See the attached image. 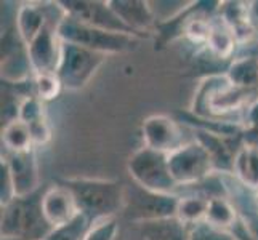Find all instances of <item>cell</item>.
<instances>
[{
	"mask_svg": "<svg viewBox=\"0 0 258 240\" xmlns=\"http://www.w3.org/2000/svg\"><path fill=\"white\" fill-rule=\"evenodd\" d=\"M119 232V224L117 219H104L100 223L92 224L90 230L87 232L84 240H115Z\"/></svg>",
	"mask_w": 258,
	"mask_h": 240,
	"instance_id": "29",
	"label": "cell"
},
{
	"mask_svg": "<svg viewBox=\"0 0 258 240\" xmlns=\"http://www.w3.org/2000/svg\"><path fill=\"white\" fill-rule=\"evenodd\" d=\"M59 4L63 7L66 16L77 23L111 32L137 35L115 15L109 0L108 2H103V0H63Z\"/></svg>",
	"mask_w": 258,
	"mask_h": 240,
	"instance_id": "9",
	"label": "cell"
},
{
	"mask_svg": "<svg viewBox=\"0 0 258 240\" xmlns=\"http://www.w3.org/2000/svg\"><path fill=\"white\" fill-rule=\"evenodd\" d=\"M231 176L248 191H258V146L241 144L237 149Z\"/></svg>",
	"mask_w": 258,
	"mask_h": 240,
	"instance_id": "17",
	"label": "cell"
},
{
	"mask_svg": "<svg viewBox=\"0 0 258 240\" xmlns=\"http://www.w3.org/2000/svg\"><path fill=\"white\" fill-rule=\"evenodd\" d=\"M237 221L239 211L229 195H220V197L209 199L206 223L231 232V229L237 224Z\"/></svg>",
	"mask_w": 258,
	"mask_h": 240,
	"instance_id": "20",
	"label": "cell"
},
{
	"mask_svg": "<svg viewBox=\"0 0 258 240\" xmlns=\"http://www.w3.org/2000/svg\"><path fill=\"white\" fill-rule=\"evenodd\" d=\"M226 77L236 87L258 92V58L252 55H237L226 69Z\"/></svg>",
	"mask_w": 258,
	"mask_h": 240,
	"instance_id": "19",
	"label": "cell"
},
{
	"mask_svg": "<svg viewBox=\"0 0 258 240\" xmlns=\"http://www.w3.org/2000/svg\"><path fill=\"white\" fill-rule=\"evenodd\" d=\"M188 240H236L234 235L228 230L218 229L210 226L206 221L189 227V238Z\"/></svg>",
	"mask_w": 258,
	"mask_h": 240,
	"instance_id": "27",
	"label": "cell"
},
{
	"mask_svg": "<svg viewBox=\"0 0 258 240\" xmlns=\"http://www.w3.org/2000/svg\"><path fill=\"white\" fill-rule=\"evenodd\" d=\"M90 227L92 223L81 213L71 223L55 227L43 240H84Z\"/></svg>",
	"mask_w": 258,
	"mask_h": 240,
	"instance_id": "23",
	"label": "cell"
},
{
	"mask_svg": "<svg viewBox=\"0 0 258 240\" xmlns=\"http://www.w3.org/2000/svg\"><path fill=\"white\" fill-rule=\"evenodd\" d=\"M2 160L7 164L8 172L12 175L16 197H26L40 191V173L39 160L35 149L24 150L16 154H2Z\"/></svg>",
	"mask_w": 258,
	"mask_h": 240,
	"instance_id": "12",
	"label": "cell"
},
{
	"mask_svg": "<svg viewBox=\"0 0 258 240\" xmlns=\"http://www.w3.org/2000/svg\"><path fill=\"white\" fill-rule=\"evenodd\" d=\"M127 172L132 181L140 188L161 194H176L175 183L168 165V155L146 146L137 149L127 160Z\"/></svg>",
	"mask_w": 258,
	"mask_h": 240,
	"instance_id": "5",
	"label": "cell"
},
{
	"mask_svg": "<svg viewBox=\"0 0 258 240\" xmlns=\"http://www.w3.org/2000/svg\"><path fill=\"white\" fill-rule=\"evenodd\" d=\"M2 240H21V238H15V237H2Z\"/></svg>",
	"mask_w": 258,
	"mask_h": 240,
	"instance_id": "34",
	"label": "cell"
},
{
	"mask_svg": "<svg viewBox=\"0 0 258 240\" xmlns=\"http://www.w3.org/2000/svg\"><path fill=\"white\" fill-rule=\"evenodd\" d=\"M32 87H34V95L37 96L39 100H42L43 103L56 100V98L59 96V93L64 90L56 72L34 74Z\"/></svg>",
	"mask_w": 258,
	"mask_h": 240,
	"instance_id": "24",
	"label": "cell"
},
{
	"mask_svg": "<svg viewBox=\"0 0 258 240\" xmlns=\"http://www.w3.org/2000/svg\"><path fill=\"white\" fill-rule=\"evenodd\" d=\"M204 50L209 53L210 58L218 61H228V63H231L237 56L239 45L234 34L229 29V26L221 20L218 13L212 20V32Z\"/></svg>",
	"mask_w": 258,
	"mask_h": 240,
	"instance_id": "16",
	"label": "cell"
},
{
	"mask_svg": "<svg viewBox=\"0 0 258 240\" xmlns=\"http://www.w3.org/2000/svg\"><path fill=\"white\" fill-rule=\"evenodd\" d=\"M141 136H143L146 147L167 155L188 143L184 141L180 123L170 115L164 114H154L146 117L141 125Z\"/></svg>",
	"mask_w": 258,
	"mask_h": 240,
	"instance_id": "10",
	"label": "cell"
},
{
	"mask_svg": "<svg viewBox=\"0 0 258 240\" xmlns=\"http://www.w3.org/2000/svg\"><path fill=\"white\" fill-rule=\"evenodd\" d=\"M138 230L143 240H188L189 226L181 223L176 216L145 221L138 224Z\"/></svg>",
	"mask_w": 258,
	"mask_h": 240,
	"instance_id": "18",
	"label": "cell"
},
{
	"mask_svg": "<svg viewBox=\"0 0 258 240\" xmlns=\"http://www.w3.org/2000/svg\"><path fill=\"white\" fill-rule=\"evenodd\" d=\"M15 199H16V194H15L12 175L8 172L7 164L2 160V162H0V205L4 207Z\"/></svg>",
	"mask_w": 258,
	"mask_h": 240,
	"instance_id": "30",
	"label": "cell"
},
{
	"mask_svg": "<svg viewBox=\"0 0 258 240\" xmlns=\"http://www.w3.org/2000/svg\"><path fill=\"white\" fill-rule=\"evenodd\" d=\"M258 101V92L229 82L226 74H210L201 80L194 93L191 114L201 120L242 125L244 115Z\"/></svg>",
	"mask_w": 258,
	"mask_h": 240,
	"instance_id": "1",
	"label": "cell"
},
{
	"mask_svg": "<svg viewBox=\"0 0 258 240\" xmlns=\"http://www.w3.org/2000/svg\"><path fill=\"white\" fill-rule=\"evenodd\" d=\"M43 191L45 189H40L26 197H16L2 207V218H0L2 237L43 240L51 232L53 227L42 210Z\"/></svg>",
	"mask_w": 258,
	"mask_h": 240,
	"instance_id": "3",
	"label": "cell"
},
{
	"mask_svg": "<svg viewBox=\"0 0 258 240\" xmlns=\"http://www.w3.org/2000/svg\"><path fill=\"white\" fill-rule=\"evenodd\" d=\"M106 55L84 48L76 43L63 42L61 59L56 69V75L61 80L64 90L79 92L90 84L100 67L104 64Z\"/></svg>",
	"mask_w": 258,
	"mask_h": 240,
	"instance_id": "6",
	"label": "cell"
},
{
	"mask_svg": "<svg viewBox=\"0 0 258 240\" xmlns=\"http://www.w3.org/2000/svg\"><path fill=\"white\" fill-rule=\"evenodd\" d=\"M252 20H253V24L258 31V2H252Z\"/></svg>",
	"mask_w": 258,
	"mask_h": 240,
	"instance_id": "32",
	"label": "cell"
},
{
	"mask_svg": "<svg viewBox=\"0 0 258 240\" xmlns=\"http://www.w3.org/2000/svg\"><path fill=\"white\" fill-rule=\"evenodd\" d=\"M178 194H161L140 188L133 183L132 189H125V208L123 213L133 223H145V221L164 219L176 216Z\"/></svg>",
	"mask_w": 258,
	"mask_h": 240,
	"instance_id": "8",
	"label": "cell"
},
{
	"mask_svg": "<svg viewBox=\"0 0 258 240\" xmlns=\"http://www.w3.org/2000/svg\"><path fill=\"white\" fill-rule=\"evenodd\" d=\"M63 40L58 34L56 24H47L43 31L28 45V55L34 74H50L56 72Z\"/></svg>",
	"mask_w": 258,
	"mask_h": 240,
	"instance_id": "11",
	"label": "cell"
},
{
	"mask_svg": "<svg viewBox=\"0 0 258 240\" xmlns=\"http://www.w3.org/2000/svg\"><path fill=\"white\" fill-rule=\"evenodd\" d=\"M58 34L63 42L76 43V45L101 53V55L106 56L137 50L141 40H143L137 37V35L92 28V26L71 20L68 16L58 26Z\"/></svg>",
	"mask_w": 258,
	"mask_h": 240,
	"instance_id": "4",
	"label": "cell"
},
{
	"mask_svg": "<svg viewBox=\"0 0 258 240\" xmlns=\"http://www.w3.org/2000/svg\"><path fill=\"white\" fill-rule=\"evenodd\" d=\"M153 13L156 16L157 24L172 21L173 18L181 15L192 2H183V0H157V2H149Z\"/></svg>",
	"mask_w": 258,
	"mask_h": 240,
	"instance_id": "26",
	"label": "cell"
},
{
	"mask_svg": "<svg viewBox=\"0 0 258 240\" xmlns=\"http://www.w3.org/2000/svg\"><path fill=\"white\" fill-rule=\"evenodd\" d=\"M43 119H47L45 103L39 100L35 95L24 98L20 104V109H18V120L24 122L26 125H32V123Z\"/></svg>",
	"mask_w": 258,
	"mask_h": 240,
	"instance_id": "25",
	"label": "cell"
},
{
	"mask_svg": "<svg viewBox=\"0 0 258 240\" xmlns=\"http://www.w3.org/2000/svg\"><path fill=\"white\" fill-rule=\"evenodd\" d=\"M253 202H255V208L258 211V191H253Z\"/></svg>",
	"mask_w": 258,
	"mask_h": 240,
	"instance_id": "33",
	"label": "cell"
},
{
	"mask_svg": "<svg viewBox=\"0 0 258 240\" xmlns=\"http://www.w3.org/2000/svg\"><path fill=\"white\" fill-rule=\"evenodd\" d=\"M168 165L173 180L178 184V191L199 184L215 173L207 149L198 139L188 141L175 152L168 154Z\"/></svg>",
	"mask_w": 258,
	"mask_h": 240,
	"instance_id": "7",
	"label": "cell"
},
{
	"mask_svg": "<svg viewBox=\"0 0 258 240\" xmlns=\"http://www.w3.org/2000/svg\"><path fill=\"white\" fill-rule=\"evenodd\" d=\"M234 136H225L213 133L209 130L196 128V138L199 143L207 149V152L213 162V168L215 173L220 175H231L233 173V164L237 149L241 147H231L229 139H233Z\"/></svg>",
	"mask_w": 258,
	"mask_h": 240,
	"instance_id": "15",
	"label": "cell"
},
{
	"mask_svg": "<svg viewBox=\"0 0 258 240\" xmlns=\"http://www.w3.org/2000/svg\"><path fill=\"white\" fill-rule=\"evenodd\" d=\"M73 192L79 211L92 224L112 219L125 208V186L115 180L68 178L59 181Z\"/></svg>",
	"mask_w": 258,
	"mask_h": 240,
	"instance_id": "2",
	"label": "cell"
},
{
	"mask_svg": "<svg viewBox=\"0 0 258 240\" xmlns=\"http://www.w3.org/2000/svg\"><path fill=\"white\" fill-rule=\"evenodd\" d=\"M2 147L8 154L24 152L34 149L29 127L21 120H12L2 128Z\"/></svg>",
	"mask_w": 258,
	"mask_h": 240,
	"instance_id": "21",
	"label": "cell"
},
{
	"mask_svg": "<svg viewBox=\"0 0 258 240\" xmlns=\"http://www.w3.org/2000/svg\"><path fill=\"white\" fill-rule=\"evenodd\" d=\"M180 195V202H178L176 218L184 223L186 226L199 224L206 221L209 200L206 197L198 194H178Z\"/></svg>",
	"mask_w": 258,
	"mask_h": 240,
	"instance_id": "22",
	"label": "cell"
},
{
	"mask_svg": "<svg viewBox=\"0 0 258 240\" xmlns=\"http://www.w3.org/2000/svg\"><path fill=\"white\" fill-rule=\"evenodd\" d=\"M42 210L53 229L71 223L74 218L81 215L73 192L61 183L50 186L43 191Z\"/></svg>",
	"mask_w": 258,
	"mask_h": 240,
	"instance_id": "13",
	"label": "cell"
},
{
	"mask_svg": "<svg viewBox=\"0 0 258 240\" xmlns=\"http://www.w3.org/2000/svg\"><path fill=\"white\" fill-rule=\"evenodd\" d=\"M242 143L258 146V101L248 108L242 122Z\"/></svg>",
	"mask_w": 258,
	"mask_h": 240,
	"instance_id": "28",
	"label": "cell"
},
{
	"mask_svg": "<svg viewBox=\"0 0 258 240\" xmlns=\"http://www.w3.org/2000/svg\"><path fill=\"white\" fill-rule=\"evenodd\" d=\"M29 131H31V138H32V146L35 147H42L47 146L51 139V127L48 123V119H43L32 123V125H28Z\"/></svg>",
	"mask_w": 258,
	"mask_h": 240,
	"instance_id": "31",
	"label": "cell"
},
{
	"mask_svg": "<svg viewBox=\"0 0 258 240\" xmlns=\"http://www.w3.org/2000/svg\"><path fill=\"white\" fill-rule=\"evenodd\" d=\"M112 10L122 23L140 39H146L151 29H156L157 21L148 0H109Z\"/></svg>",
	"mask_w": 258,
	"mask_h": 240,
	"instance_id": "14",
	"label": "cell"
}]
</instances>
